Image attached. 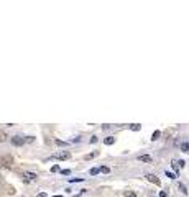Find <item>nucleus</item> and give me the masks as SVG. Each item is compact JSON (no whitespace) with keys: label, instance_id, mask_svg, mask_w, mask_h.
<instances>
[{"label":"nucleus","instance_id":"nucleus-1","mask_svg":"<svg viewBox=\"0 0 189 197\" xmlns=\"http://www.w3.org/2000/svg\"><path fill=\"white\" fill-rule=\"evenodd\" d=\"M0 164H2V166H5V168H12L13 158L10 155H4L2 158H0Z\"/></svg>","mask_w":189,"mask_h":197},{"label":"nucleus","instance_id":"nucleus-2","mask_svg":"<svg viewBox=\"0 0 189 197\" xmlns=\"http://www.w3.org/2000/svg\"><path fill=\"white\" fill-rule=\"evenodd\" d=\"M51 158H55V160H61V161H64V160H69L71 158V153H56V155H53Z\"/></svg>","mask_w":189,"mask_h":197},{"label":"nucleus","instance_id":"nucleus-3","mask_svg":"<svg viewBox=\"0 0 189 197\" xmlns=\"http://www.w3.org/2000/svg\"><path fill=\"white\" fill-rule=\"evenodd\" d=\"M10 141H12V145H15V146H21L23 143H26L25 138H21V136H18V135H17V136H12Z\"/></svg>","mask_w":189,"mask_h":197},{"label":"nucleus","instance_id":"nucleus-4","mask_svg":"<svg viewBox=\"0 0 189 197\" xmlns=\"http://www.w3.org/2000/svg\"><path fill=\"white\" fill-rule=\"evenodd\" d=\"M147 179L150 181V182H153V184H156V186H160V184H161L160 177H156L155 174H147Z\"/></svg>","mask_w":189,"mask_h":197},{"label":"nucleus","instance_id":"nucleus-5","mask_svg":"<svg viewBox=\"0 0 189 197\" xmlns=\"http://www.w3.org/2000/svg\"><path fill=\"white\" fill-rule=\"evenodd\" d=\"M138 161H142V163H150V161H151V156L142 155V156H138Z\"/></svg>","mask_w":189,"mask_h":197},{"label":"nucleus","instance_id":"nucleus-6","mask_svg":"<svg viewBox=\"0 0 189 197\" xmlns=\"http://www.w3.org/2000/svg\"><path fill=\"white\" fill-rule=\"evenodd\" d=\"M179 148H181L183 151H186V153H189V141H183V143L179 145Z\"/></svg>","mask_w":189,"mask_h":197},{"label":"nucleus","instance_id":"nucleus-7","mask_svg":"<svg viewBox=\"0 0 189 197\" xmlns=\"http://www.w3.org/2000/svg\"><path fill=\"white\" fill-rule=\"evenodd\" d=\"M8 140V136H7V133H5L4 130H0V143H5Z\"/></svg>","mask_w":189,"mask_h":197},{"label":"nucleus","instance_id":"nucleus-8","mask_svg":"<svg viewBox=\"0 0 189 197\" xmlns=\"http://www.w3.org/2000/svg\"><path fill=\"white\" fill-rule=\"evenodd\" d=\"M178 189H179V191L184 194V196H188V189H186V186L183 184V182H179V184H178Z\"/></svg>","mask_w":189,"mask_h":197},{"label":"nucleus","instance_id":"nucleus-9","mask_svg":"<svg viewBox=\"0 0 189 197\" xmlns=\"http://www.w3.org/2000/svg\"><path fill=\"white\" fill-rule=\"evenodd\" d=\"M104 143L110 146V145H113V143H115V138H113V136H107V138L104 140Z\"/></svg>","mask_w":189,"mask_h":197},{"label":"nucleus","instance_id":"nucleus-10","mask_svg":"<svg viewBox=\"0 0 189 197\" xmlns=\"http://www.w3.org/2000/svg\"><path fill=\"white\" fill-rule=\"evenodd\" d=\"M97 155H99L97 151H94V153H89V155H86V156H84V160H86V161H89V160H92V158H96Z\"/></svg>","mask_w":189,"mask_h":197},{"label":"nucleus","instance_id":"nucleus-11","mask_svg":"<svg viewBox=\"0 0 189 197\" xmlns=\"http://www.w3.org/2000/svg\"><path fill=\"white\" fill-rule=\"evenodd\" d=\"M123 196L125 197H137V192H133V191H125Z\"/></svg>","mask_w":189,"mask_h":197},{"label":"nucleus","instance_id":"nucleus-12","mask_svg":"<svg viewBox=\"0 0 189 197\" xmlns=\"http://www.w3.org/2000/svg\"><path fill=\"white\" fill-rule=\"evenodd\" d=\"M25 176L28 177V179H36V174H35V172H25Z\"/></svg>","mask_w":189,"mask_h":197},{"label":"nucleus","instance_id":"nucleus-13","mask_svg":"<svg viewBox=\"0 0 189 197\" xmlns=\"http://www.w3.org/2000/svg\"><path fill=\"white\" fill-rule=\"evenodd\" d=\"M99 172H101V168H92L91 169V174H92V176H96V174H99Z\"/></svg>","mask_w":189,"mask_h":197},{"label":"nucleus","instance_id":"nucleus-14","mask_svg":"<svg viewBox=\"0 0 189 197\" xmlns=\"http://www.w3.org/2000/svg\"><path fill=\"white\" fill-rule=\"evenodd\" d=\"M160 131H155V133H153V136H151V140H153V141H155V140H158V138H160Z\"/></svg>","mask_w":189,"mask_h":197},{"label":"nucleus","instance_id":"nucleus-15","mask_svg":"<svg viewBox=\"0 0 189 197\" xmlns=\"http://www.w3.org/2000/svg\"><path fill=\"white\" fill-rule=\"evenodd\" d=\"M166 176H168L169 179H176V174H173V172H169V171H166Z\"/></svg>","mask_w":189,"mask_h":197},{"label":"nucleus","instance_id":"nucleus-16","mask_svg":"<svg viewBox=\"0 0 189 197\" xmlns=\"http://www.w3.org/2000/svg\"><path fill=\"white\" fill-rule=\"evenodd\" d=\"M25 141H26V143H33V141H35V136H26Z\"/></svg>","mask_w":189,"mask_h":197},{"label":"nucleus","instance_id":"nucleus-17","mask_svg":"<svg viewBox=\"0 0 189 197\" xmlns=\"http://www.w3.org/2000/svg\"><path fill=\"white\" fill-rule=\"evenodd\" d=\"M110 168H107V166H101V172H109Z\"/></svg>","mask_w":189,"mask_h":197},{"label":"nucleus","instance_id":"nucleus-18","mask_svg":"<svg viewBox=\"0 0 189 197\" xmlns=\"http://www.w3.org/2000/svg\"><path fill=\"white\" fill-rule=\"evenodd\" d=\"M56 145H59V146H66V141H61V140H56Z\"/></svg>","mask_w":189,"mask_h":197},{"label":"nucleus","instance_id":"nucleus-19","mask_svg":"<svg viewBox=\"0 0 189 197\" xmlns=\"http://www.w3.org/2000/svg\"><path fill=\"white\" fill-rule=\"evenodd\" d=\"M132 130H140V125L138 123H133V125H132Z\"/></svg>","mask_w":189,"mask_h":197},{"label":"nucleus","instance_id":"nucleus-20","mask_svg":"<svg viewBox=\"0 0 189 197\" xmlns=\"http://www.w3.org/2000/svg\"><path fill=\"white\" fill-rule=\"evenodd\" d=\"M51 171H53V172H58V171H59V166H58V164H56V166H53V168H51Z\"/></svg>","mask_w":189,"mask_h":197},{"label":"nucleus","instance_id":"nucleus-21","mask_svg":"<svg viewBox=\"0 0 189 197\" xmlns=\"http://www.w3.org/2000/svg\"><path fill=\"white\" fill-rule=\"evenodd\" d=\"M36 197H48V194H46V192H40Z\"/></svg>","mask_w":189,"mask_h":197},{"label":"nucleus","instance_id":"nucleus-22","mask_svg":"<svg viewBox=\"0 0 189 197\" xmlns=\"http://www.w3.org/2000/svg\"><path fill=\"white\" fill-rule=\"evenodd\" d=\"M178 163H179V168H184V166H186L184 161H178Z\"/></svg>","mask_w":189,"mask_h":197},{"label":"nucleus","instance_id":"nucleus-23","mask_svg":"<svg viewBox=\"0 0 189 197\" xmlns=\"http://www.w3.org/2000/svg\"><path fill=\"white\" fill-rule=\"evenodd\" d=\"M160 197H166V192H160Z\"/></svg>","mask_w":189,"mask_h":197},{"label":"nucleus","instance_id":"nucleus-24","mask_svg":"<svg viewBox=\"0 0 189 197\" xmlns=\"http://www.w3.org/2000/svg\"><path fill=\"white\" fill-rule=\"evenodd\" d=\"M55 197H61V196H55Z\"/></svg>","mask_w":189,"mask_h":197}]
</instances>
